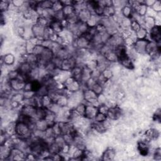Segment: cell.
Wrapping results in <instances>:
<instances>
[{
  "label": "cell",
  "instance_id": "obj_20",
  "mask_svg": "<svg viewBox=\"0 0 161 161\" xmlns=\"http://www.w3.org/2000/svg\"><path fill=\"white\" fill-rule=\"evenodd\" d=\"M49 26L51 27V29L53 30L54 33L56 34H60L64 30V28L62 24V21L56 20H52L50 22Z\"/></svg>",
  "mask_w": 161,
  "mask_h": 161
},
{
  "label": "cell",
  "instance_id": "obj_30",
  "mask_svg": "<svg viewBox=\"0 0 161 161\" xmlns=\"http://www.w3.org/2000/svg\"><path fill=\"white\" fill-rule=\"evenodd\" d=\"M135 38L136 40L146 39V38L148 35V31L145 28L142 27L141 29L139 31L135 33Z\"/></svg>",
  "mask_w": 161,
  "mask_h": 161
},
{
  "label": "cell",
  "instance_id": "obj_16",
  "mask_svg": "<svg viewBox=\"0 0 161 161\" xmlns=\"http://www.w3.org/2000/svg\"><path fill=\"white\" fill-rule=\"evenodd\" d=\"M32 66L28 62L23 61L21 62L17 68V70L20 74L22 75H29L32 70Z\"/></svg>",
  "mask_w": 161,
  "mask_h": 161
},
{
  "label": "cell",
  "instance_id": "obj_36",
  "mask_svg": "<svg viewBox=\"0 0 161 161\" xmlns=\"http://www.w3.org/2000/svg\"><path fill=\"white\" fill-rule=\"evenodd\" d=\"M53 2L52 1H48V0H44V1H40L38 2V5L41 7L43 10L46 9H52L53 6Z\"/></svg>",
  "mask_w": 161,
  "mask_h": 161
},
{
  "label": "cell",
  "instance_id": "obj_3",
  "mask_svg": "<svg viewBox=\"0 0 161 161\" xmlns=\"http://www.w3.org/2000/svg\"><path fill=\"white\" fill-rule=\"evenodd\" d=\"M98 95L91 89H85L83 90V98L86 104L93 105L98 108L100 103L98 101Z\"/></svg>",
  "mask_w": 161,
  "mask_h": 161
},
{
  "label": "cell",
  "instance_id": "obj_37",
  "mask_svg": "<svg viewBox=\"0 0 161 161\" xmlns=\"http://www.w3.org/2000/svg\"><path fill=\"white\" fill-rule=\"evenodd\" d=\"M46 113H47V108H45L43 107L37 108V114H36V120L40 119H44Z\"/></svg>",
  "mask_w": 161,
  "mask_h": 161
},
{
  "label": "cell",
  "instance_id": "obj_12",
  "mask_svg": "<svg viewBox=\"0 0 161 161\" xmlns=\"http://www.w3.org/2000/svg\"><path fill=\"white\" fill-rule=\"evenodd\" d=\"M149 142L144 139L141 141H139L137 144V149L139 150L140 154L142 156L145 157L147 156L149 154Z\"/></svg>",
  "mask_w": 161,
  "mask_h": 161
},
{
  "label": "cell",
  "instance_id": "obj_51",
  "mask_svg": "<svg viewBox=\"0 0 161 161\" xmlns=\"http://www.w3.org/2000/svg\"><path fill=\"white\" fill-rule=\"evenodd\" d=\"M108 118H107V116L106 115V114L98 112L93 120H94V122H96L102 123L104 121H105Z\"/></svg>",
  "mask_w": 161,
  "mask_h": 161
},
{
  "label": "cell",
  "instance_id": "obj_52",
  "mask_svg": "<svg viewBox=\"0 0 161 161\" xmlns=\"http://www.w3.org/2000/svg\"><path fill=\"white\" fill-rule=\"evenodd\" d=\"M25 1H22V0H13L11 2V5L17 9H20L24 7Z\"/></svg>",
  "mask_w": 161,
  "mask_h": 161
},
{
  "label": "cell",
  "instance_id": "obj_39",
  "mask_svg": "<svg viewBox=\"0 0 161 161\" xmlns=\"http://www.w3.org/2000/svg\"><path fill=\"white\" fill-rule=\"evenodd\" d=\"M53 103L51 98L49 95H45L42 97V106L45 108H48Z\"/></svg>",
  "mask_w": 161,
  "mask_h": 161
},
{
  "label": "cell",
  "instance_id": "obj_4",
  "mask_svg": "<svg viewBox=\"0 0 161 161\" xmlns=\"http://www.w3.org/2000/svg\"><path fill=\"white\" fill-rule=\"evenodd\" d=\"M72 45L76 49H89L91 42L84 36L81 35L75 38Z\"/></svg>",
  "mask_w": 161,
  "mask_h": 161
},
{
  "label": "cell",
  "instance_id": "obj_40",
  "mask_svg": "<svg viewBox=\"0 0 161 161\" xmlns=\"http://www.w3.org/2000/svg\"><path fill=\"white\" fill-rule=\"evenodd\" d=\"M85 65L89 68L91 71H93L96 69L98 67V62L96 59H91L88 60L84 64Z\"/></svg>",
  "mask_w": 161,
  "mask_h": 161
},
{
  "label": "cell",
  "instance_id": "obj_9",
  "mask_svg": "<svg viewBox=\"0 0 161 161\" xmlns=\"http://www.w3.org/2000/svg\"><path fill=\"white\" fill-rule=\"evenodd\" d=\"M26 154L27 153L22 150L16 147H13L11 149L10 155L8 159L11 160H25Z\"/></svg>",
  "mask_w": 161,
  "mask_h": 161
},
{
  "label": "cell",
  "instance_id": "obj_31",
  "mask_svg": "<svg viewBox=\"0 0 161 161\" xmlns=\"http://www.w3.org/2000/svg\"><path fill=\"white\" fill-rule=\"evenodd\" d=\"M10 100L11 101H15L21 104V103H24L25 98L23 93L16 92V93L12 95L11 97L10 98Z\"/></svg>",
  "mask_w": 161,
  "mask_h": 161
},
{
  "label": "cell",
  "instance_id": "obj_42",
  "mask_svg": "<svg viewBox=\"0 0 161 161\" xmlns=\"http://www.w3.org/2000/svg\"><path fill=\"white\" fill-rule=\"evenodd\" d=\"M35 24H37L38 25L42 26L43 27H46L49 25L50 22L47 18H45L42 16H38V17L37 19Z\"/></svg>",
  "mask_w": 161,
  "mask_h": 161
},
{
  "label": "cell",
  "instance_id": "obj_58",
  "mask_svg": "<svg viewBox=\"0 0 161 161\" xmlns=\"http://www.w3.org/2000/svg\"><path fill=\"white\" fill-rule=\"evenodd\" d=\"M109 108L106 106V104H102V105H100V106H98V112L105 114H107V113L108 111Z\"/></svg>",
  "mask_w": 161,
  "mask_h": 161
},
{
  "label": "cell",
  "instance_id": "obj_61",
  "mask_svg": "<svg viewBox=\"0 0 161 161\" xmlns=\"http://www.w3.org/2000/svg\"><path fill=\"white\" fill-rule=\"evenodd\" d=\"M155 0H147V1H144V4L148 7V8H150L154 3H155Z\"/></svg>",
  "mask_w": 161,
  "mask_h": 161
},
{
  "label": "cell",
  "instance_id": "obj_10",
  "mask_svg": "<svg viewBox=\"0 0 161 161\" xmlns=\"http://www.w3.org/2000/svg\"><path fill=\"white\" fill-rule=\"evenodd\" d=\"M25 83H26L24 81H22L18 78L8 80L10 87L12 91L15 92H20V91L24 90Z\"/></svg>",
  "mask_w": 161,
  "mask_h": 161
},
{
  "label": "cell",
  "instance_id": "obj_27",
  "mask_svg": "<svg viewBox=\"0 0 161 161\" xmlns=\"http://www.w3.org/2000/svg\"><path fill=\"white\" fill-rule=\"evenodd\" d=\"M116 13H117L116 9L113 6L105 7L104 8L103 16L106 18H112L115 16Z\"/></svg>",
  "mask_w": 161,
  "mask_h": 161
},
{
  "label": "cell",
  "instance_id": "obj_33",
  "mask_svg": "<svg viewBox=\"0 0 161 161\" xmlns=\"http://www.w3.org/2000/svg\"><path fill=\"white\" fill-rule=\"evenodd\" d=\"M60 150H61L60 147L57 144H56L54 141L52 144L49 145L48 150L51 154L60 153Z\"/></svg>",
  "mask_w": 161,
  "mask_h": 161
},
{
  "label": "cell",
  "instance_id": "obj_59",
  "mask_svg": "<svg viewBox=\"0 0 161 161\" xmlns=\"http://www.w3.org/2000/svg\"><path fill=\"white\" fill-rule=\"evenodd\" d=\"M154 159L156 160H161V149L160 147L156 148L154 152Z\"/></svg>",
  "mask_w": 161,
  "mask_h": 161
},
{
  "label": "cell",
  "instance_id": "obj_26",
  "mask_svg": "<svg viewBox=\"0 0 161 161\" xmlns=\"http://www.w3.org/2000/svg\"><path fill=\"white\" fill-rule=\"evenodd\" d=\"M104 57H105L106 60L110 63H113L119 61L118 56L113 49H111L106 52L104 55Z\"/></svg>",
  "mask_w": 161,
  "mask_h": 161
},
{
  "label": "cell",
  "instance_id": "obj_35",
  "mask_svg": "<svg viewBox=\"0 0 161 161\" xmlns=\"http://www.w3.org/2000/svg\"><path fill=\"white\" fill-rule=\"evenodd\" d=\"M141 27H142V25L139 21H137L135 20L132 19L130 27L132 32H133V33H136V32H138L141 29Z\"/></svg>",
  "mask_w": 161,
  "mask_h": 161
},
{
  "label": "cell",
  "instance_id": "obj_7",
  "mask_svg": "<svg viewBox=\"0 0 161 161\" xmlns=\"http://www.w3.org/2000/svg\"><path fill=\"white\" fill-rule=\"evenodd\" d=\"M149 40L148 39H141V40H136L134 45L133 46V49L135 51L136 53L139 54L141 55L146 54L145 49L147 43Z\"/></svg>",
  "mask_w": 161,
  "mask_h": 161
},
{
  "label": "cell",
  "instance_id": "obj_50",
  "mask_svg": "<svg viewBox=\"0 0 161 161\" xmlns=\"http://www.w3.org/2000/svg\"><path fill=\"white\" fill-rule=\"evenodd\" d=\"M65 142L69 145H73V139L74 136L71 135L70 133H65L64 135H62Z\"/></svg>",
  "mask_w": 161,
  "mask_h": 161
},
{
  "label": "cell",
  "instance_id": "obj_1",
  "mask_svg": "<svg viewBox=\"0 0 161 161\" xmlns=\"http://www.w3.org/2000/svg\"><path fill=\"white\" fill-rule=\"evenodd\" d=\"M33 135V130L27 123L17 120L15 126V136L22 140L27 141Z\"/></svg>",
  "mask_w": 161,
  "mask_h": 161
},
{
  "label": "cell",
  "instance_id": "obj_5",
  "mask_svg": "<svg viewBox=\"0 0 161 161\" xmlns=\"http://www.w3.org/2000/svg\"><path fill=\"white\" fill-rule=\"evenodd\" d=\"M37 110V107L34 105L29 104H24L20 109V114L31 117L36 120Z\"/></svg>",
  "mask_w": 161,
  "mask_h": 161
},
{
  "label": "cell",
  "instance_id": "obj_19",
  "mask_svg": "<svg viewBox=\"0 0 161 161\" xmlns=\"http://www.w3.org/2000/svg\"><path fill=\"white\" fill-rule=\"evenodd\" d=\"M160 132L156 128H149L145 133V139L149 141L151 140H157L159 137Z\"/></svg>",
  "mask_w": 161,
  "mask_h": 161
},
{
  "label": "cell",
  "instance_id": "obj_56",
  "mask_svg": "<svg viewBox=\"0 0 161 161\" xmlns=\"http://www.w3.org/2000/svg\"><path fill=\"white\" fill-rule=\"evenodd\" d=\"M71 149V145H69L67 144H65L61 148L60 154H69Z\"/></svg>",
  "mask_w": 161,
  "mask_h": 161
},
{
  "label": "cell",
  "instance_id": "obj_34",
  "mask_svg": "<svg viewBox=\"0 0 161 161\" xmlns=\"http://www.w3.org/2000/svg\"><path fill=\"white\" fill-rule=\"evenodd\" d=\"M56 103L61 108L67 106L69 103V98L64 95H60Z\"/></svg>",
  "mask_w": 161,
  "mask_h": 161
},
{
  "label": "cell",
  "instance_id": "obj_45",
  "mask_svg": "<svg viewBox=\"0 0 161 161\" xmlns=\"http://www.w3.org/2000/svg\"><path fill=\"white\" fill-rule=\"evenodd\" d=\"M63 8H64V5L62 3L61 1H55L53 2V6L52 9L54 10V12L62 11Z\"/></svg>",
  "mask_w": 161,
  "mask_h": 161
},
{
  "label": "cell",
  "instance_id": "obj_44",
  "mask_svg": "<svg viewBox=\"0 0 161 161\" xmlns=\"http://www.w3.org/2000/svg\"><path fill=\"white\" fill-rule=\"evenodd\" d=\"M11 5V2L7 1V0H3L0 3V10H1V12L5 13L8 10H9L10 7Z\"/></svg>",
  "mask_w": 161,
  "mask_h": 161
},
{
  "label": "cell",
  "instance_id": "obj_43",
  "mask_svg": "<svg viewBox=\"0 0 161 161\" xmlns=\"http://www.w3.org/2000/svg\"><path fill=\"white\" fill-rule=\"evenodd\" d=\"M91 89L93 90L95 93L98 96L100 95L103 94V91H104V87H103V86H102L101 84H100L98 82H96Z\"/></svg>",
  "mask_w": 161,
  "mask_h": 161
},
{
  "label": "cell",
  "instance_id": "obj_38",
  "mask_svg": "<svg viewBox=\"0 0 161 161\" xmlns=\"http://www.w3.org/2000/svg\"><path fill=\"white\" fill-rule=\"evenodd\" d=\"M86 104L84 103H80L78 105H77L74 109L80 116L84 117V113L86 111Z\"/></svg>",
  "mask_w": 161,
  "mask_h": 161
},
{
  "label": "cell",
  "instance_id": "obj_60",
  "mask_svg": "<svg viewBox=\"0 0 161 161\" xmlns=\"http://www.w3.org/2000/svg\"><path fill=\"white\" fill-rule=\"evenodd\" d=\"M37 159H38V156L32 152H29L27 153L26 154L25 160H35Z\"/></svg>",
  "mask_w": 161,
  "mask_h": 161
},
{
  "label": "cell",
  "instance_id": "obj_47",
  "mask_svg": "<svg viewBox=\"0 0 161 161\" xmlns=\"http://www.w3.org/2000/svg\"><path fill=\"white\" fill-rule=\"evenodd\" d=\"M135 39H134L132 37V35L130 37H126L124 38V45L126 47H133V46L134 45V43L135 42Z\"/></svg>",
  "mask_w": 161,
  "mask_h": 161
},
{
  "label": "cell",
  "instance_id": "obj_2",
  "mask_svg": "<svg viewBox=\"0 0 161 161\" xmlns=\"http://www.w3.org/2000/svg\"><path fill=\"white\" fill-rule=\"evenodd\" d=\"M64 84L65 87L68 91L71 92V93H74V92L78 91L79 90H83L81 83L79 81H77L72 76L67 78L65 80Z\"/></svg>",
  "mask_w": 161,
  "mask_h": 161
},
{
  "label": "cell",
  "instance_id": "obj_28",
  "mask_svg": "<svg viewBox=\"0 0 161 161\" xmlns=\"http://www.w3.org/2000/svg\"><path fill=\"white\" fill-rule=\"evenodd\" d=\"M121 13L123 18L132 19L133 14V10L130 6L127 5L121 9Z\"/></svg>",
  "mask_w": 161,
  "mask_h": 161
},
{
  "label": "cell",
  "instance_id": "obj_23",
  "mask_svg": "<svg viewBox=\"0 0 161 161\" xmlns=\"http://www.w3.org/2000/svg\"><path fill=\"white\" fill-rule=\"evenodd\" d=\"M48 127H49L47 122L45 119H40L37 120L35 123V129L42 132H45V130Z\"/></svg>",
  "mask_w": 161,
  "mask_h": 161
},
{
  "label": "cell",
  "instance_id": "obj_49",
  "mask_svg": "<svg viewBox=\"0 0 161 161\" xmlns=\"http://www.w3.org/2000/svg\"><path fill=\"white\" fill-rule=\"evenodd\" d=\"M101 74L103 75V76L108 81L110 80L111 78L113 77V71L110 69L109 67L106 68V69H105L102 73H101Z\"/></svg>",
  "mask_w": 161,
  "mask_h": 161
},
{
  "label": "cell",
  "instance_id": "obj_14",
  "mask_svg": "<svg viewBox=\"0 0 161 161\" xmlns=\"http://www.w3.org/2000/svg\"><path fill=\"white\" fill-rule=\"evenodd\" d=\"M45 28V27L40 26L37 24H35L34 25H33L32 27V32L34 37H35L40 40H43Z\"/></svg>",
  "mask_w": 161,
  "mask_h": 161
},
{
  "label": "cell",
  "instance_id": "obj_25",
  "mask_svg": "<svg viewBox=\"0 0 161 161\" xmlns=\"http://www.w3.org/2000/svg\"><path fill=\"white\" fill-rule=\"evenodd\" d=\"M120 64L124 67L125 68L127 69H129V70H132L133 69L135 68V66H134V64L132 61V59L129 57H127L124 59H122L121 60H119Z\"/></svg>",
  "mask_w": 161,
  "mask_h": 161
},
{
  "label": "cell",
  "instance_id": "obj_24",
  "mask_svg": "<svg viewBox=\"0 0 161 161\" xmlns=\"http://www.w3.org/2000/svg\"><path fill=\"white\" fill-rule=\"evenodd\" d=\"M100 16L95 15L92 14L89 19L86 22V24L87 25L89 28H95L99 24H100Z\"/></svg>",
  "mask_w": 161,
  "mask_h": 161
},
{
  "label": "cell",
  "instance_id": "obj_18",
  "mask_svg": "<svg viewBox=\"0 0 161 161\" xmlns=\"http://www.w3.org/2000/svg\"><path fill=\"white\" fill-rule=\"evenodd\" d=\"M92 13L87 8H84L78 12V17L79 21L86 23L91 17Z\"/></svg>",
  "mask_w": 161,
  "mask_h": 161
},
{
  "label": "cell",
  "instance_id": "obj_17",
  "mask_svg": "<svg viewBox=\"0 0 161 161\" xmlns=\"http://www.w3.org/2000/svg\"><path fill=\"white\" fill-rule=\"evenodd\" d=\"M116 157V151L114 149L109 147L106 149L102 154L101 160L104 161L113 160Z\"/></svg>",
  "mask_w": 161,
  "mask_h": 161
},
{
  "label": "cell",
  "instance_id": "obj_48",
  "mask_svg": "<svg viewBox=\"0 0 161 161\" xmlns=\"http://www.w3.org/2000/svg\"><path fill=\"white\" fill-rule=\"evenodd\" d=\"M23 94H24L25 100H27L34 98L36 96V92L34 91H24Z\"/></svg>",
  "mask_w": 161,
  "mask_h": 161
},
{
  "label": "cell",
  "instance_id": "obj_46",
  "mask_svg": "<svg viewBox=\"0 0 161 161\" xmlns=\"http://www.w3.org/2000/svg\"><path fill=\"white\" fill-rule=\"evenodd\" d=\"M49 110H50L51 111L53 112L54 113H55L56 115L60 112V110H61V107L60 106H59L56 103L53 102L49 106L48 108Z\"/></svg>",
  "mask_w": 161,
  "mask_h": 161
},
{
  "label": "cell",
  "instance_id": "obj_29",
  "mask_svg": "<svg viewBox=\"0 0 161 161\" xmlns=\"http://www.w3.org/2000/svg\"><path fill=\"white\" fill-rule=\"evenodd\" d=\"M62 12L65 16V18L68 16H70L75 13H77L75 7H74L73 5L64 6V8L62 9Z\"/></svg>",
  "mask_w": 161,
  "mask_h": 161
},
{
  "label": "cell",
  "instance_id": "obj_53",
  "mask_svg": "<svg viewBox=\"0 0 161 161\" xmlns=\"http://www.w3.org/2000/svg\"><path fill=\"white\" fill-rule=\"evenodd\" d=\"M156 13L161 12V2L159 0H156L154 5L150 7Z\"/></svg>",
  "mask_w": 161,
  "mask_h": 161
},
{
  "label": "cell",
  "instance_id": "obj_8",
  "mask_svg": "<svg viewBox=\"0 0 161 161\" xmlns=\"http://www.w3.org/2000/svg\"><path fill=\"white\" fill-rule=\"evenodd\" d=\"M77 65V60L74 56H71L62 60L60 69L64 71L71 72Z\"/></svg>",
  "mask_w": 161,
  "mask_h": 161
},
{
  "label": "cell",
  "instance_id": "obj_6",
  "mask_svg": "<svg viewBox=\"0 0 161 161\" xmlns=\"http://www.w3.org/2000/svg\"><path fill=\"white\" fill-rule=\"evenodd\" d=\"M122 114V110L120 107L117 105L116 106L109 108L106 116L107 118L111 121H116L121 118Z\"/></svg>",
  "mask_w": 161,
  "mask_h": 161
},
{
  "label": "cell",
  "instance_id": "obj_41",
  "mask_svg": "<svg viewBox=\"0 0 161 161\" xmlns=\"http://www.w3.org/2000/svg\"><path fill=\"white\" fill-rule=\"evenodd\" d=\"M55 34L53 30L50 26H47L45 28L43 40H50L51 38Z\"/></svg>",
  "mask_w": 161,
  "mask_h": 161
},
{
  "label": "cell",
  "instance_id": "obj_57",
  "mask_svg": "<svg viewBox=\"0 0 161 161\" xmlns=\"http://www.w3.org/2000/svg\"><path fill=\"white\" fill-rule=\"evenodd\" d=\"M52 127V129H53V131H54V133L56 136L62 135L61 130H60L59 123L57 122Z\"/></svg>",
  "mask_w": 161,
  "mask_h": 161
},
{
  "label": "cell",
  "instance_id": "obj_11",
  "mask_svg": "<svg viewBox=\"0 0 161 161\" xmlns=\"http://www.w3.org/2000/svg\"><path fill=\"white\" fill-rule=\"evenodd\" d=\"M98 113V107L91 104H86V111L84 113V117L89 120H94Z\"/></svg>",
  "mask_w": 161,
  "mask_h": 161
},
{
  "label": "cell",
  "instance_id": "obj_55",
  "mask_svg": "<svg viewBox=\"0 0 161 161\" xmlns=\"http://www.w3.org/2000/svg\"><path fill=\"white\" fill-rule=\"evenodd\" d=\"M160 108H159L156 110V111L154 113L153 115V120L155 122H158L159 123L160 122V117H161V111Z\"/></svg>",
  "mask_w": 161,
  "mask_h": 161
},
{
  "label": "cell",
  "instance_id": "obj_54",
  "mask_svg": "<svg viewBox=\"0 0 161 161\" xmlns=\"http://www.w3.org/2000/svg\"><path fill=\"white\" fill-rule=\"evenodd\" d=\"M19 72L17 69L10 71L8 74V80H11L14 79H16L19 76Z\"/></svg>",
  "mask_w": 161,
  "mask_h": 161
},
{
  "label": "cell",
  "instance_id": "obj_15",
  "mask_svg": "<svg viewBox=\"0 0 161 161\" xmlns=\"http://www.w3.org/2000/svg\"><path fill=\"white\" fill-rule=\"evenodd\" d=\"M62 135L69 133L74 128V125L70 121H61L58 122Z\"/></svg>",
  "mask_w": 161,
  "mask_h": 161
},
{
  "label": "cell",
  "instance_id": "obj_22",
  "mask_svg": "<svg viewBox=\"0 0 161 161\" xmlns=\"http://www.w3.org/2000/svg\"><path fill=\"white\" fill-rule=\"evenodd\" d=\"M1 62L2 65L4 64L7 65H13L15 62V57L11 53L7 54L2 57Z\"/></svg>",
  "mask_w": 161,
  "mask_h": 161
},
{
  "label": "cell",
  "instance_id": "obj_32",
  "mask_svg": "<svg viewBox=\"0 0 161 161\" xmlns=\"http://www.w3.org/2000/svg\"><path fill=\"white\" fill-rule=\"evenodd\" d=\"M49 91V89L47 85L42 84L40 88L36 92V95L41 97L44 96L45 95H48Z\"/></svg>",
  "mask_w": 161,
  "mask_h": 161
},
{
  "label": "cell",
  "instance_id": "obj_13",
  "mask_svg": "<svg viewBox=\"0 0 161 161\" xmlns=\"http://www.w3.org/2000/svg\"><path fill=\"white\" fill-rule=\"evenodd\" d=\"M149 36L151 41L156 43L160 42L161 40V28L160 26H155L149 30Z\"/></svg>",
  "mask_w": 161,
  "mask_h": 161
},
{
  "label": "cell",
  "instance_id": "obj_21",
  "mask_svg": "<svg viewBox=\"0 0 161 161\" xmlns=\"http://www.w3.org/2000/svg\"><path fill=\"white\" fill-rule=\"evenodd\" d=\"M143 24L144 25V28L147 30H150L152 28L155 26V18L154 16H145L144 17Z\"/></svg>",
  "mask_w": 161,
  "mask_h": 161
}]
</instances>
